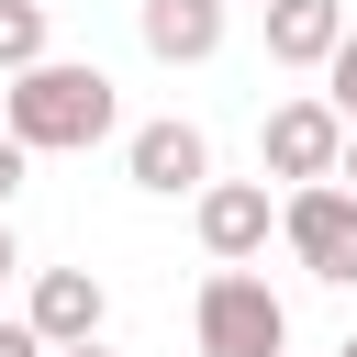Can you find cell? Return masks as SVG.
<instances>
[{
  "mask_svg": "<svg viewBox=\"0 0 357 357\" xmlns=\"http://www.w3.org/2000/svg\"><path fill=\"white\" fill-rule=\"evenodd\" d=\"M346 45V0H268V56L279 67H324Z\"/></svg>",
  "mask_w": 357,
  "mask_h": 357,
  "instance_id": "cell-8",
  "label": "cell"
},
{
  "mask_svg": "<svg viewBox=\"0 0 357 357\" xmlns=\"http://www.w3.org/2000/svg\"><path fill=\"white\" fill-rule=\"evenodd\" d=\"M0 357H45V346H33V335H22V324H0Z\"/></svg>",
  "mask_w": 357,
  "mask_h": 357,
  "instance_id": "cell-14",
  "label": "cell"
},
{
  "mask_svg": "<svg viewBox=\"0 0 357 357\" xmlns=\"http://www.w3.org/2000/svg\"><path fill=\"white\" fill-rule=\"evenodd\" d=\"M22 167H33V156H22L11 134H0V212H11V190H22Z\"/></svg>",
  "mask_w": 357,
  "mask_h": 357,
  "instance_id": "cell-12",
  "label": "cell"
},
{
  "mask_svg": "<svg viewBox=\"0 0 357 357\" xmlns=\"http://www.w3.org/2000/svg\"><path fill=\"white\" fill-rule=\"evenodd\" d=\"M335 145H346V123H335L324 100H279V112H268V134H257V156H268V178H290V190H312V178H335Z\"/></svg>",
  "mask_w": 357,
  "mask_h": 357,
  "instance_id": "cell-4",
  "label": "cell"
},
{
  "mask_svg": "<svg viewBox=\"0 0 357 357\" xmlns=\"http://www.w3.org/2000/svg\"><path fill=\"white\" fill-rule=\"evenodd\" d=\"M100 312H112V301H100V279H89V268H45V279H33V301H22V335L56 357V346H89V335H100Z\"/></svg>",
  "mask_w": 357,
  "mask_h": 357,
  "instance_id": "cell-5",
  "label": "cell"
},
{
  "mask_svg": "<svg viewBox=\"0 0 357 357\" xmlns=\"http://www.w3.org/2000/svg\"><path fill=\"white\" fill-rule=\"evenodd\" d=\"M0 134H11L22 156H78V145H100V134H112V78H100V67H78V56H45V67H22V78H11Z\"/></svg>",
  "mask_w": 357,
  "mask_h": 357,
  "instance_id": "cell-1",
  "label": "cell"
},
{
  "mask_svg": "<svg viewBox=\"0 0 357 357\" xmlns=\"http://www.w3.org/2000/svg\"><path fill=\"white\" fill-rule=\"evenodd\" d=\"M11 268H22V245H11V212H0V279H11Z\"/></svg>",
  "mask_w": 357,
  "mask_h": 357,
  "instance_id": "cell-15",
  "label": "cell"
},
{
  "mask_svg": "<svg viewBox=\"0 0 357 357\" xmlns=\"http://www.w3.org/2000/svg\"><path fill=\"white\" fill-rule=\"evenodd\" d=\"M279 234H290V257H301L312 279L357 290V190H335V178L290 190V201H279Z\"/></svg>",
  "mask_w": 357,
  "mask_h": 357,
  "instance_id": "cell-3",
  "label": "cell"
},
{
  "mask_svg": "<svg viewBox=\"0 0 357 357\" xmlns=\"http://www.w3.org/2000/svg\"><path fill=\"white\" fill-rule=\"evenodd\" d=\"M223 45V0H145V56L156 67H201Z\"/></svg>",
  "mask_w": 357,
  "mask_h": 357,
  "instance_id": "cell-9",
  "label": "cell"
},
{
  "mask_svg": "<svg viewBox=\"0 0 357 357\" xmlns=\"http://www.w3.org/2000/svg\"><path fill=\"white\" fill-rule=\"evenodd\" d=\"M123 167H134V190L178 201V190H201V178H212V145H201V123H134Z\"/></svg>",
  "mask_w": 357,
  "mask_h": 357,
  "instance_id": "cell-6",
  "label": "cell"
},
{
  "mask_svg": "<svg viewBox=\"0 0 357 357\" xmlns=\"http://www.w3.org/2000/svg\"><path fill=\"white\" fill-rule=\"evenodd\" d=\"M324 78H335V100H324V112H335V123H357V22H346V45L324 56Z\"/></svg>",
  "mask_w": 357,
  "mask_h": 357,
  "instance_id": "cell-11",
  "label": "cell"
},
{
  "mask_svg": "<svg viewBox=\"0 0 357 357\" xmlns=\"http://www.w3.org/2000/svg\"><path fill=\"white\" fill-rule=\"evenodd\" d=\"M335 357H357V335H346V346H335Z\"/></svg>",
  "mask_w": 357,
  "mask_h": 357,
  "instance_id": "cell-17",
  "label": "cell"
},
{
  "mask_svg": "<svg viewBox=\"0 0 357 357\" xmlns=\"http://www.w3.org/2000/svg\"><path fill=\"white\" fill-rule=\"evenodd\" d=\"M335 190H357V123H346V145H335Z\"/></svg>",
  "mask_w": 357,
  "mask_h": 357,
  "instance_id": "cell-13",
  "label": "cell"
},
{
  "mask_svg": "<svg viewBox=\"0 0 357 357\" xmlns=\"http://www.w3.org/2000/svg\"><path fill=\"white\" fill-rule=\"evenodd\" d=\"M190 324H201V357H279V346H290L279 290H268V279H245V268H212Z\"/></svg>",
  "mask_w": 357,
  "mask_h": 357,
  "instance_id": "cell-2",
  "label": "cell"
},
{
  "mask_svg": "<svg viewBox=\"0 0 357 357\" xmlns=\"http://www.w3.org/2000/svg\"><path fill=\"white\" fill-rule=\"evenodd\" d=\"M268 223H279V212H268L257 178H201V245H212L223 268H245V257L268 245Z\"/></svg>",
  "mask_w": 357,
  "mask_h": 357,
  "instance_id": "cell-7",
  "label": "cell"
},
{
  "mask_svg": "<svg viewBox=\"0 0 357 357\" xmlns=\"http://www.w3.org/2000/svg\"><path fill=\"white\" fill-rule=\"evenodd\" d=\"M56 357H112V346H100V335H89V346H56Z\"/></svg>",
  "mask_w": 357,
  "mask_h": 357,
  "instance_id": "cell-16",
  "label": "cell"
},
{
  "mask_svg": "<svg viewBox=\"0 0 357 357\" xmlns=\"http://www.w3.org/2000/svg\"><path fill=\"white\" fill-rule=\"evenodd\" d=\"M45 67V0H0V78Z\"/></svg>",
  "mask_w": 357,
  "mask_h": 357,
  "instance_id": "cell-10",
  "label": "cell"
}]
</instances>
